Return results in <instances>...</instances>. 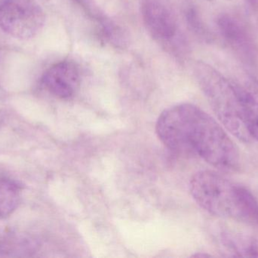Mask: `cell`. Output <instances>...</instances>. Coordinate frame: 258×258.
I'll return each mask as SVG.
<instances>
[{"mask_svg": "<svg viewBox=\"0 0 258 258\" xmlns=\"http://www.w3.org/2000/svg\"><path fill=\"white\" fill-rule=\"evenodd\" d=\"M156 131L161 142L175 152L199 156L224 172L239 168L236 144L211 115L194 105H177L164 111Z\"/></svg>", "mask_w": 258, "mask_h": 258, "instance_id": "cell-1", "label": "cell"}, {"mask_svg": "<svg viewBox=\"0 0 258 258\" xmlns=\"http://www.w3.org/2000/svg\"><path fill=\"white\" fill-rule=\"evenodd\" d=\"M191 195L211 215L258 226V201L245 186L212 171H199L189 182Z\"/></svg>", "mask_w": 258, "mask_h": 258, "instance_id": "cell-2", "label": "cell"}, {"mask_svg": "<svg viewBox=\"0 0 258 258\" xmlns=\"http://www.w3.org/2000/svg\"><path fill=\"white\" fill-rule=\"evenodd\" d=\"M194 74L224 128L239 140L245 143L251 142L244 121L243 101L239 84L203 62L194 64Z\"/></svg>", "mask_w": 258, "mask_h": 258, "instance_id": "cell-3", "label": "cell"}, {"mask_svg": "<svg viewBox=\"0 0 258 258\" xmlns=\"http://www.w3.org/2000/svg\"><path fill=\"white\" fill-rule=\"evenodd\" d=\"M143 22L152 38L176 57L186 51L178 18L168 0H141Z\"/></svg>", "mask_w": 258, "mask_h": 258, "instance_id": "cell-4", "label": "cell"}, {"mask_svg": "<svg viewBox=\"0 0 258 258\" xmlns=\"http://www.w3.org/2000/svg\"><path fill=\"white\" fill-rule=\"evenodd\" d=\"M45 21V13L35 0H0V28L13 37H34Z\"/></svg>", "mask_w": 258, "mask_h": 258, "instance_id": "cell-5", "label": "cell"}, {"mask_svg": "<svg viewBox=\"0 0 258 258\" xmlns=\"http://www.w3.org/2000/svg\"><path fill=\"white\" fill-rule=\"evenodd\" d=\"M42 82L45 89L53 96L60 99H70L80 87V68L74 61H61L44 73Z\"/></svg>", "mask_w": 258, "mask_h": 258, "instance_id": "cell-6", "label": "cell"}, {"mask_svg": "<svg viewBox=\"0 0 258 258\" xmlns=\"http://www.w3.org/2000/svg\"><path fill=\"white\" fill-rule=\"evenodd\" d=\"M77 1L84 9L85 12L98 23V26L101 27V33L107 40L116 47L123 46L125 45V36L122 29L114 21L104 15V12L93 0Z\"/></svg>", "mask_w": 258, "mask_h": 258, "instance_id": "cell-7", "label": "cell"}, {"mask_svg": "<svg viewBox=\"0 0 258 258\" xmlns=\"http://www.w3.org/2000/svg\"><path fill=\"white\" fill-rule=\"evenodd\" d=\"M218 27L223 37L241 53H249L252 50L249 35L243 24L233 17L224 15L218 20Z\"/></svg>", "mask_w": 258, "mask_h": 258, "instance_id": "cell-8", "label": "cell"}, {"mask_svg": "<svg viewBox=\"0 0 258 258\" xmlns=\"http://www.w3.org/2000/svg\"><path fill=\"white\" fill-rule=\"evenodd\" d=\"M244 107V121L252 140L258 142V88L240 85Z\"/></svg>", "mask_w": 258, "mask_h": 258, "instance_id": "cell-9", "label": "cell"}, {"mask_svg": "<svg viewBox=\"0 0 258 258\" xmlns=\"http://www.w3.org/2000/svg\"><path fill=\"white\" fill-rule=\"evenodd\" d=\"M21 201V187L13 180L0 178V218L12 215Z\"/></svg>", "mask_w": 258, "mask_h": 258, "instance_id": "cell-10", "label": "cell"}, {"mask_svg": "<svg viewBox=\"0 0 258 258\" xmlns=\"http://www.w3.org/2000/svg\"><path fill=\"white\" fill-rule=\"evenodd\" d=\"M186 21H188V24L190 26L191 28L198 34L206 37L207 32H206V27L203 21H201L197 9H194L192 6H189L186 11Z\"/></svg>", "mask_w": 258, "mask_h": 258, "instance_id": "cell-11", "label": "cell"}, {"mask_svg": "<svg viewBox=\"0 0 258 258\" xmlns=\"http://www.w3.org/2000/svg\"><path fill=\"white\" fill-rule=\"evenodd\" d=\"M207 1H212V0H207Z\"/></svg>", "mask_w": 258, "mask_h": 258, "instance_id": "cell-12", "label": "cell"}]
</instances>
